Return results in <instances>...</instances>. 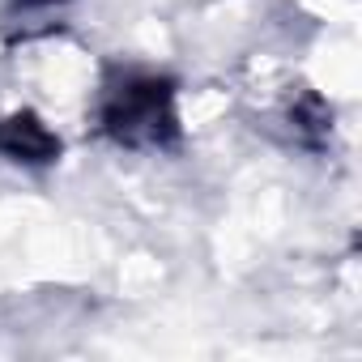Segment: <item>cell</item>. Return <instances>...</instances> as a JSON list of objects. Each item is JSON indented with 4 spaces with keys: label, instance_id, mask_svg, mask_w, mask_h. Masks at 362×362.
<instances>
[{
    "label": "cell",
    "instance_id": "6da1fadb",
    "mask_svg": "<svg viewBox=\"0 0 362 362\" xmlns=\"http://www.w3.org/2000/svg\"><path fill=\"white\" fill-rule=\"evenodd\" d=\"M98 128L128 149H162L179 136L175 90L153 73H119L103 86Z\"/></svg>",
    "mask_w": 362,
    "mask_h": 362
},
{
    "label": "cell",
    "instance_id": "7a4b0ae2",
    "mask_svg": "<svg viewBox=\"0 0 362 362\" xmlns=\"http://www.w3.org/2000/svg\"><path fill=\"white\" fill-rule=\"evenodd\" d=\"M0 153L13 158V162H30V166H43L60 153V136L39 119V115H9L0 119Z\"/></svg>",
    "mask_w": 362,
    "mask_h": 362
}]
</instances>
